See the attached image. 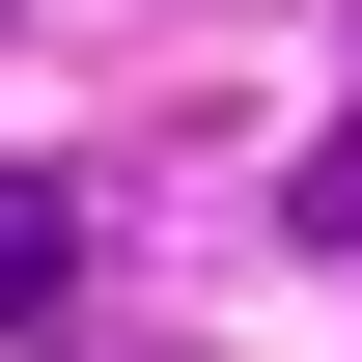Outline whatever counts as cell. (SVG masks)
<instances>
[{
  "label": "cell",
  "instance_id": "cell-1",
  "mask_svg": "<svg viewBox=\"0 0 362 362\" xmlns=\"http://www.w3.org/2000/svg\"><path fill=\"white\" fill-rule=\"evenodd\" d=\"M84 307V168H0V334Z\"/></svg>",
  "mask_w": 362,
  "mask_h": 362
},
{
  "label": "cell",
  "instance_id": "cell-2",
  "mask_svg": "<svg viewBox=\"0 0 362 362\" xmlns=\"http://www.w3.org/2000/svg\"><path fill=\"white\" fill-rule=\"evenodd\" d=\"M279 223H307V251H362V112L307 139V168H279Z\"/></svg>",
  "mask_w": 362,
  "mask_h": 362
},
{
  "label": "cell",
  "instance_id": "cell-3",
  "mask_svg": "<svg viewBox=\"0 0 362 362\" xmlns=\"http://www.w3.org/2000/svg\"><path fill=\"white\" fill-rule=\"evenodd\" d=\"M84 362H195V334H84Z\"/></svg>",
  "mask_w": 362,
  "mask_h": 362
}]
</instances>
